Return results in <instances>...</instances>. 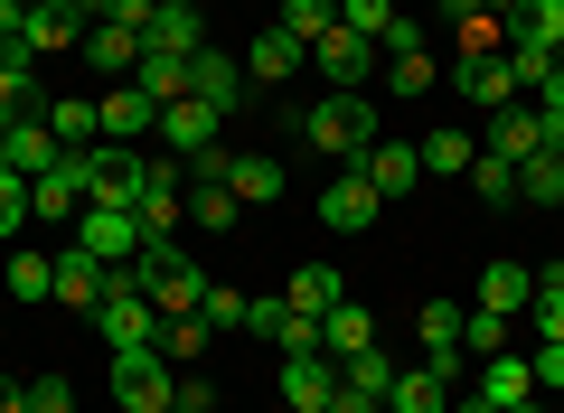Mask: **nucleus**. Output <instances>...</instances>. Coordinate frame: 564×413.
<instances>
[{
	"mask_svg": "<svg viewBox=\"0 0 564 413\" xmlns=\"http://www.w3.org/2000/svg\"><path fill=\"white\" fill-rule=\"evenodd\" d=\"M122 282H132V292L151 301L161 319H180V311H198V301H207V273H198V263H188L170 236H151V244H141V254L122 263Z\"/></svg>",
	"mask_w": 564,
	"mask_h": 413,
	"instance_id": "nucleus-1",
	"label": "nucleus"
},
{
	"mask_svg": "<svg viewBox=\"0 0 564 413\" xmlns=\"http://www.w3.org/2000/svg\"><path fill=\"white\" fill-rule=\"evenodd\" d=\"M302 141H311V151H329L339 170H358L367 141H377V104H367V95H321L302 113Z\"/></svg>",
	"mask_w": 564,
	"mask_h": 413,
	"instance_id": "nucleus-2",
	"label": "nucleus"
},
{
	"mask_svg": "<svg viewBox=\"0 0 564 413\" xmlns=\"http://www.w3.org/2000/svg\"><path fill=\"white\" fill-rule=\"evenodd\" d=\"M151 170H161V160H141L132 141H95V151H85V207H141Z\"/></svg>",
	"mask_w": 564,
	"mask_h": 413,
	"instance_id": "nucleus-3",
	"label": "nucleus"
},
{
	"mask_svg": "<svg viewBox=\"0 0 564 413\" xmlns=\"http://www.w3.org/2000/svg\"><path fill=\"white\" fill-rule=\"evenodd\" d=\"M170 394H180V376H170L161 348H122L113 357V404L122 413H170Z\"/></svg>",
	"mask_w": 564,
	"mask_h": 413,
	"instance_id": "nucleus-4",
	"label": "nucleus"
},
{
	"mask_svg": "<svg viewBox=\"0 0 564 413\" xmlns=\"http://www.w3.org/2000/svg\"><path fill=\"white\" fill-rule=\"evenodd\" d=\"M95 329H104V348H113V357H122V348H161V311H151L122 273H113V292L95 301Z\"/></svg>",
	"mask_w": 564,
	"mask_h": 413,
	"instance_id": "nucleus-5",
	"label": "nucleus"
},
{
	"mask_svg": "<svg viewBox=\"0 0 564 413\" xmlns=\"http://www.w3.org/2000/svg\"><path fill=\"white\" fill-rule=\"evenodd\" d=\"M377 57H386V47H377V39H358V29H321V39H311V66L329 76V95H367Z\"/></svg>",
	"mask_w": 564,
	"mask_h": 413,
	"instance_id": "nucleus-6",
	"label": "nucleus"
},
{
	"mask_svg": "<svg viewBox=\"0 0 564 413\" xmlns=\"http://www.w3.org/2000/svg\"><path fill=\"white\" fill-rule=\"evenodd\" d=\"M76 47H85V10H76V0H29L20 57H76Z\"/></svg>",
	"mask_w": 564,
	"mask_h": 413,
	"instance_id": "nucleus-7",
	"label": "nucleus"
},
{
	"mask_svg": "<svg viewBox=\"0 0 564 413\" xmlns=\"http://www.w3.org/2000/svg\"><path fill=\"white\" fill-rule=\"evenodd\" d=\"M76 244H85L95 263H113V273H122V263H132L151 236H141V217H132V207H85V217H76Z\"/></svg>",
	"mask_w": 564,
	"mask_h": 413,
	"instance_id": "nucleus-8",
	"label": "nucleus"
},
{
	"mask_svg": "<svg viewBox=\"0 0 564 413\" xmlns=\"http://www.w3.org/2000/svg\"><path fill=\"white\" fill-rule=\"evenodd\" d=\"M66 160V141L47 132V113H29V122H0V170H20V178H47Z\"/></svg>",
	"mask_w": 564,
	"mask_h": 413,
	"instance_id": "nucleus-9",
	"label": "nucleus"
},
{
	"mask_svg": "<svg viewBox=\"0 0 564 413\" xmlns=\"http://www.w3.org/2000/svg\"><path fill=\"white\" fill-rule=\"evenodd\" d=\"M377 217H386V197L367 188V170H339V178H329V197H321V226H329V236H367Z\"/></svg>",
	"mask_w": 564,
	"mask_h": 413,
	"instance_id": "nucleus-10",
	"label": "nucleus"
},
{
	"mask_svg": "<svg viewBox=\"0 0 564 413\" xmlns=\"http://www.w3.org/2000/svg\"><path fill=\"white\" fill-rule=\"evenodd\" d=\"M29 207H39L47 226H76L85 217V151H66L47 178H29Z\"/></svg>",
	"mask_w": 564,
	"mask_h": 413,
	"instance_id": "nucleus-11",
	"label": "nucleus"
},
{
	"mask_svg": "<svg viewBox=\"0 0 564 413\" xmlns=\"http://www.w3.org/2000/svg\"><path fill=\"white\" fill-rule=\"evenodd\" d=\"M104 292H113V263H95L76 236H66V244H57V301L95 319V301H104Z\"/></svg>",
	"mask_w": 564,
	"mask_h": 413,
	"instance_id": "nucleus-12",
	"label": "nucleus"
},
{
	"mask_svg": "<svg viewBox=\"0 0 564 413\" xmlns=\"http://www.w3.org/2000/svg\"><path fill=\"white\" fill-rule=\"evenodd\" d=\"M217 132H226V113H207L198 95L161 104V141H170V160H198V151H217Z\"/></svg>",
	"mask_w": 564,
	"mask_h": 413,
	"instance_id": "nucleus-13",
	"label": "nucleus"
},
{
	"mask_svg": "<svg viewBox=\"0 0 564 413\" xmlns=\"http://www.w3.org/2000/svg\"><path fill=\"white\" fill-rule=\"evenodd\" d=\"M141 47H151V57H198V47H207L198 0H161V10H151V29H141Z\"/></svg>",
	"mask_w": 564,
	"mask_h": 413,
	"instance_id": "nucleus-14",
	"label": "nucleus"
},
{
	"mask_svg": "<svg viewBox=\"0 0 564 413\" xmlns=\"http://www.w3.org/2000/svg\"><path fill=\"white\" fill-rule=\"evenodd\" d=\"M188 95H198L207 113H236V104H245V57H217V47H198V57H188Z\"/></svg>",
	"mask_w": 564,
	"mask_h": 413,
	"instance_id": "nucleus-15",
	"label": "nucleus"
},
{
	"mask_svg": "<svg viewBox=\"0 0 564 413\" xmlns=\"http://www.w3.org/2000/svg\"><path fill=\"white\" fill-rule=\"evenodd\" d=\"M358 170H367V188H377V197H414L423 188V151H404V141H367Z\"/></svg>",
	"mask_w": 564,
	"mask_h": 413,
	"instance_id": "nucleus-16",
	"label": "nucleus"
},
{
	"mask_svg": "<svg viewBox=\"0 0 564 413\" xmlns=\"http://www.w3.org/2000/svg\"><path fill=\"white\" fill-rule=\"evenodd\" d=\"M480 151H499V160L545 151V113H536V104H499V113H489V132H480Z\"/></svg>",
	"mask_w": 564,
	"mask_h": 413,
	"instance_id": "nucleus-17",
	"label": "nucleus"
},
{
	"mask_svg": "<svg viewBox=\"0 0 564 413\" xmlns=\"http://www.w3.org/2000/svg\"><path fill=\"white\" fill-rule=\"evenodd\" d=\"M462 301H423V367L433 376H462Z\"/></svg>",
	"mask_w": 564,
	"mask_h": 413,
	"instance_id": "nucleus-18",
	"label": "nucleus"
},
{
	"mask_svg": "<svg viewBox=\"0 0 564 413\" xmlns=\"http://www.w3.org/2000/svg\"><path fill=\"white\" fill-rule=\"evenodd\" d=\"M339 394V357H282V404L292 413H321Z\"/></svg>",
	"mask_w": 564,
	"mask_h": 413,
	"instance_id": "nucleus-19",
	"label": "nucleus"
},
{
	"mask_svg": "<svg viewBox=\"0 0 564 413\" xmlns=\"http://www.w3.org/2000/svg\"><path fill=\"white\" fill-rule=\"evenodd\" d=\"M311 66V47L292 39V29H263L254 47H245V85H282V76H302Z\"/></svg>",
	"mask_w": 564,
	"mask_h": 413,
	"instance_id": "nucleus-20",
	"label": "nucleus"
},
{
	"mask_svg": "<svg viewBox=\"0 0 564 413\" xmlns=\"http://www.w3.org/2000/svg\"><path fill=\"white\" fill-rule=\"evenodd\" d=\"M95 122H104V132H122V141H141V132H161V104L141 95V85H113V95L95 104Z\"/></svg>",
	"mask_w": 564,
	"mask_h": 413,
	"instance_id": "nucleus-21",
	"label": "nucleus"
},
{
	"mask_svg": "<svg viewBox=\"0 0 564 413\" xmlns=\"http://www.w3.org/2000/svg\"><path fill=\"white\" fill-rule=\"evenodd\" d=\"M282 301H292V311H302V319H329V311H339V301H348V282L329 273V263H302V273L282 282Z\"/></svg>",
	"mask_w": 564,
	"mask_h": 413,
	"instance_id": "nucleus-22",
	"label": "nucleus"
},
{
	"mask_svg": "<svg viewBox=\"0 0 564 413\" xmlns=\"http://www.w3.org/2000/svg\"><path fill=\"white\" fill-rule=\"evenodd\" d=\"M462 95L499 113V104H518V66H508L499 47H489V57H462Z\"/></svg>",
	"mask_w": 564,
	"mask_h": 413,
	"instance_id": "nucleus-23",
	"label": "nucleus"
},
{
	"mask_svg": "<svg viewBox=\"0 0 564 413\" xmlns=\"http://www.w3.org/2000/svg\"><path fill=\"white\" fill-rule=\"evenodd\" d=\"M527 394H536V367H527V357H480V404L489 413L527 404Z\"/></svg>",
	"mask_w": 564,
	"mask_h": 413,
	"instance_id": "nucleus-24",
	"label": "nucleus"
},
{
	"mask_svg": "<svg viewBox=\"0 0 564 413\" xmlns=\"http://www.w3.org/2000/svg\"><path fill=\"white\" fill-rule=\"evenodd\" d=\"M386 413H452V376H433V367H395Z\"/></svg>",
	"mask_w": 564,
	"mask_h": 413,
	"instance_id": "nucleus-25",
	"label": "nucleus"
},
{
	"mask_svg": "<svg viewBox=\"0 0 564 413\" xmlns=\"http://www.w3.org/2000/svg\"><path fill=\"white\" fill-rule=\"evenodd\" d=\"M527 301H536V273H527V263H489V273H480V311L518 319Z\"/></svg>",
	"mask_w": 564,
	"mask_h": 413,
	"instance_id": "nucleus-26",
	"label": "nucleus"
},
{
	"mask_svg": "<svg viewBox=\"0 0 564 413\" xmlns=\"http://www.w3.org/2000/svg\"><path fill=\"white\" fill-rule=\"evenodd\" d=\"M29 113H47V85H39L29 57H10L0 66V122H29Z\"/></svg>",
	"mask_w": 564,
	"mask_h": 413,
	"instance_id": "nucleus-27",
	"label": "nucleus"
},
{
	"mask_svg": "<svg viewBox=\"0 0 564 413\" xmlns=\"http://www.w3.org/2000/svg\"><path fill=\"white\" fill-rule=\"evenodd\" d=\"M321 348H329V357H339V367H348V357H358V348H377V319H367L358 301H339V311L321 319Z\"/></svg>",
	"mask_w": 564,
	"mask_h": 413,
	"instance_id": "nucleus-28",
	"label": "nucleus"
},
{
	"mask_svg": "<svg viewBox=\"0 0 564 413\" xmlns=\"http://www.w3.org/2000/svg\"><path fill=\"white\" fill-rule=\"evenodd\" d=\"M226 188H236L245 207H263V197H282V160H273V151H236V170H226Z\"/></svg>",
	"mask_w": 564,
	"mask_h": 413,
	"instance_id": "nucleus-29",
	"label": "nucleus"
},
{
	"mask_svg": "<svg viewBox=\"0 0 564 413\" xmlns=\"http://www.w3.org/2000/svg\"><path fill=\"white\" fill-rule=\"evenodd\" d=\"M518 197L527 207H564V151H527L518 160Z\"/></svg>",
	"mask_w": 564,
	"mask_h": 413,
	"instance_id": "nucleus-30",
	"label": "nucleus"
},
{
	"mask_svg": "<svg viewBox=\"0 0 564 413\" xmlns=\"http://www.w3.org/2000/svg\"><path fill=\"white\" fill-rule=\"evenodd\" d=\"M555 39H564V0H518L508 47H555Z\"/></svg>",
	"mask_w": 564,
	"mask_h": 413,
	"instance_id": "nucleus-31",
	"label": "nucleus"
},
{
	"mask_svg": "<svg viewBox=\"0 0 564 413\" xmlns=\"http://www.w3.org/2000/svg\"><path fill=\"white\" fill-rule=\"evenodd\" d=\"M85 66H104V76H132V66H141V39H132V29H85Z\"/></svg>",
	"mask_w": 564,
	"mask_h": 413,
	"instance_id": "nucleus-32",
	"label": "nucleus"
},
{
	"mask_svg": "<svg viewBox=\"0 0 564 413\" xmlns=\"http://www.w3.org/2000/svg\"><path fill=\"white\" fill-rule=\"evenodd\" d=\"M47 132H57L66 151H95L104 122H95V104H85V95H57V104H47Z\"/></svg>",
	"mask_w": 564,
	"mask_h": 413,
	"instance_id": "nucleus-33",
	"label": "nucleus"
},
{
	"mask_svg": "<svg viewBox=\"0 0 564 413\" xmlns=\"http://www.w3.org/2000/svg\"><path fill=\"white\" fill-rule=\"evenodd\" d=\"M132 85H141V95H151V104H180V95H188V57H151V47H141Z\"/></svg>",
	"mask_w": 564,
	"mask_h": 413,
	"instance_id": "nucleus-34",
	"label": "nucleus"
},
{
	"mask_svg": "<svg viewBox=\"0 0 564 413\" xmlns=\"http://www.w3.org/2000/svg\"><path fill=\"white\" fill-rule=\"evenodd\" d=\"M470 160H480L470 132H433V141H423V178H470Z\"/></svg>",
	"mask_w": 564,
	"mask_h": 413,
	"instance_id": "nucleus-35",
	"label": "nucleus"
},
{
	"mask_svg": "<svg viewBox=\"0 0 564 413\" xmlns=\"http://www.w3.org/2000/svg\"><path fill=\"white\" fill-rule=\"evenodd\" d=\"M527 319H536V338H564V263H545V273H536V301H527Z\"/></svg>",
	"mask_w": 564,
	"mask_h": 413,
	"instance_id": "nucleus-36",
	"label": "nucleus"
},
{
	"mask_svg": "<svg viewBox=\"0 0 564 413\" xmlns=\"http://www.w3.org/2000/svg\"><path fill=\"white\" fill-rule=\"evenodd\" d=\"M10 301H57V263L47 254H10Z\"/></svg>",
	"mask_w": 564,
	"mask_h": 413,
	"instance_id": "nucleus-37",
	"label": "nucleus"
},
{
	"mask_svg": "<svg viewBox=\"0 0 564 413\" xmlns=\"http://www.w3.org/2000/svg\"><path fill=\"white\" fill-rule=\"evenodd\" d=\"M273 29H292V39L311 47L321 29H339V0H282V20H273Z\"/></svg>",
	"mask_w": 564,
	"mask_h": 413,
	"instance_id": "nucleus-38",
	"label": "nucleus"
},
{
	"mask_svg": "<svg viewBox=\"0 0 564 413\" xmlns=\"http://www.w3.org/2000/svg\"><path fill=\"white\" fill-rule=\"evenodd\" d=\"M470 188H480L489 207H508V197H518V160H499V151H480V160H470Z\"/></svg>",
	"mask_w": 564,
	"mask_h": 413,
	"instance_id": "nucleus-39",
	"label": "nucleus"
},
{
	"mask_svg": "<svg viewBox=\"0 0 564 413\" xmlns=\"http://www.w3.org/2000/svg\"><path fill=\"white\" fill-rule=\"evenodd\" d=\"M76 10H85V20H104V29H132V39H141L161 0H76Z\"/></svg>",
	"mask_w": 564,
	"mask_h": 413,
	"instance_id": "nucleus-40",
	"label": "nucleus"
},
{
	"mask_svg": "<svg viewBox=\"0 0 564 413\" xmlns=\"http://www.w3.org/2000/svg\"><path fill=\"white\" fill-rule=\"evenodd\" d=\"M161 357H170V367H180V357H207V319H198V311L161 319Z\"/></svg>",
	"mask_w": 564,
	"mask_h": 413,
	"instance_id": "nucleus-41",
	"label": "nucleus"
},
{
	"mask_svg": "<svg viewBox=\"0 0 564 413\" xmlns=\"http://www.w3.org/2000/svg\"><path fill=\"white\" fill-rule=\"evenodd\" d=\"M462 357H508V319L499 311H470L462 319Z\"/></svg>",
	"mask_w": 564,
	"mask_h": 413,
	"instance_id": "nucleus-42",
	"label": "nucleus"
},
{
	"mask_svg": "<svg viewBox=\"0 0 564 413\" xmlns=\"http://www.w3.org/2000/svg\"><path fill=\"white\" fill-rule=\"evenodd\" d=\"M245 311H254V301H245L236 282H207V301H198V319H207V329H245Z\"/></svg>",
	"mask_w": 564,
	"mask_h": 413,
	"instance_id": "nucleus-43",
	"label": "nucleus"
},
{
	"mask_svg": "<svg viewBox=\"0 0 564 413\" xmlns=\"http://www.w3.org/2000/svg\"><path fill=\"white\" fill-rule=\"evenodd\" d=\"M348 385H358V394H395V357H377V348H358V357H348Z\"/></svg>",
	"mask_w": 564,
	"mask_h": 413,
	"instance_id": "nucleus-44",
	"label": "nucleus"
},
{
	"mask_svg": "<svg viewBox=\"0 0 564 413\" xmlns=\"http://www.w3.org/2000/svg\"><path fill=\"white\" fill-rule=\"evenodd\" d=\"M29 217H39V207H29V178H20V170H0V244L20 236Z\"/></svg>",
	"mask_w": 564,
	"mask_h": 413,
	"instance_id": "nucleus-45",
	"label": "nucleus"
},
{
	"mask_svg": "<svg viewBox=\"0 0 564 413\" xmlns=\"http://www.w3.org/2000/svg\"><path fill=\"white\" fill-rule=\"evenodd\" d=\"M273 348H282V357H329V348H321V319H302L292 301H282V338H273Z\"/></svg>",
	"mask_w": 564,
	"mask_h": 413,
	"instance_id": "nucleus-46",
	"label": "nucleus"
},
{
	"mask_svg": "<svg viewBox=\"0 0 564 413\" xmlns=\"http://www.w3.org/2000/svg\"><path fill=\"white\" fill-rule=\"evenodd\" d=\"M339 29H358V39H386V29H395V0H339Z\"/></svg>",
	"mask_w": 564,
	"mask_h": 413,
	"instance_id": "nucleus-47",
	"label": "nucleus"
},
{
	"mask_svg": "<svg viewBox=\"0 0 564 413\" xmlns=\"http://www.w3.org/2000/svg\"><path fill=\"white\" fill-rule=\"evenodd\" d=\"M386 85H395V95H433V57H386Z\"/></svg>",
	"mask_w": 564,
	"mask_h": 413,
	"instance_id": "nucleus-48",
	"label": "nucleus"
},
{
	"mask_svg": "<svg viewBox=\"0 0 564 413\" xmlns=\"http://www.w3.org/2000/svg\"><path fill=\"white\" fill-rule=\"evenodd\" d=\"M527 367H536V394H564V338H545Z\"/></svg>",
	"mask_w": 564,
	"mask_h": 413,
	"instance_id": "nucleus-49",
	"label": "nucleus"
},
{
	"mask_svg": "<svg viewBox=\"0 0 564 413\" xmlns=\"http://www.w3.org/2000/svg\"><path fill=\"white\" fill-rule=\"evenodd\" d=\"M170 413H217V385H207V376H180V394H170Z\"/></svg>",
	"mask_w": 564,
	"mask_h": 413,
	"instance_id": "nucleus-50",
	"label": "nucleus"
},
{
	"mask_svg": "<svg viewBox=\"0 0 564 413\" xmlns=\"http://www.w3.org/2000/svg\"><path fill=\"white\" fill-rule=\"evenodd\" d=\"M29 413H76V394H66V376H39V385H29Z\"/></svg>",
	"mask_w": 564,
	"mask_h": 413,
	"instance_id": "nucleus-51",
	"label": "nucleus"
},
{
	"mask_svg": "<svg viewBox=\"0 0 564 413\" xmlns=\"http://www.w3.org/2000/svg\"><path fill=\"white\" fill-rule=\"evenodd\" d=\"M321 413H386V394H358V385H348V376H339V394H329Z\"/></svg>",
	"mask_w": 564,
	"mask_h": 413,
	"instance_id": "nucleus-52",
	"label": "nucleus"
},
{
	"mask_svg": "<svg viewBox=\"0 0 564 413\" xmlns=\"http://www.w3.org/2000/svg\"><path fill=\"white\" fill-rule=\"evenodd\" d=\"M433 10H443L452 29H462V20H489V0H433Z\"/></svg>",
	"mask_w": 564,
	"mask_h": 413,
	"instance_id": "nucleus-53",
	"label": "nucleus"
},
{
	"mask_svg": "<svg viewBox=\"0 0 564 413\" xmlns=\"http://www.w3.org/2000/svg\"><path fill=\"white\" fill-rule=\"evenodd\" d=\"M0 413H29V385H10V376H0Z\"/></svg>",
	"mask_w": 564,
	"mask_h": 413,
	"instance_id": "nucleus-54",
	"label": "nucleus"
},
{
	"mask_svg": "<svg viewBox=\"0 0 564 413\" xmlns=\"http://www.w3.org/2000/svg\"><path fill=\"white\" fill-rule=\"evenodd\" d=\"M452 413H489V404H480V394H470V404H462V394H452Z\"/></svg>",
	"mask_w": 564,
	"mask_h": 413,
	"instance_id": "nucleus-55",
	"label": "nucleus"
},
{
	"mask_svg": "<svg viewBox=\"0 0 564 413\" xmlns=\"http://www.w3.org/2000/svg\"><path fill=\"white\" fill-rule=\"evenodd\" d=\"M508 413H545V404H536V394H527V404H508Z\"/></svg>",
	"mask_w": 564,
	"mask_h": 413,
	"instance_id": "nucleus-56",
	"label": "nucleus"
},
{
	"mask_svg": "<svg viewBox=\"0 0 564 413\" xmlns=\"http://www.w3.org/2000/svg\"><path fill=\"white\" fill-rule=\"evenodd\" d=\"M10 57H20V47H10V39H0V66H10Z\"/></svg>",
	"mask_w": 564,
	"mask_h": 413,
	"instance_id": "nucleus-57",
	"label": "nucleus"
},
{
	"mask_svg": "<svg viewBox=\"0 0 564 413\" xmlns=\"http://www.w3.org/2000/svg\"><path fill=\"white\" fill-rule=\"evenodd\" d=\"M555 66H564V39H555Z\"/></svg>",
	"mask_w": 564,
	"mask_h": 413,
	"instance_id": "nucleus-58",
	"label": "nucleus"
}]
</instances>
